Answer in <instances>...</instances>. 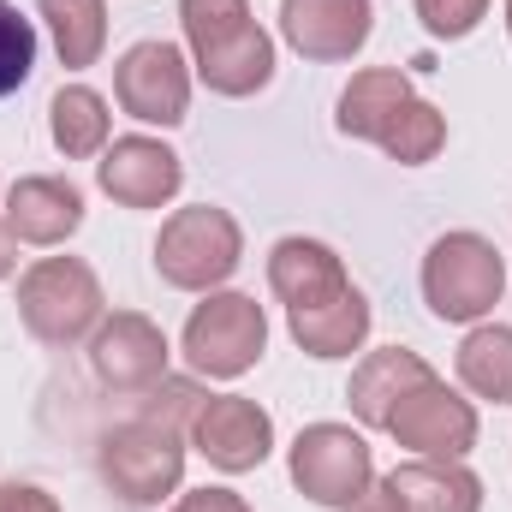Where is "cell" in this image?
Returning <instances> with one entry per match:
<instances>
[{
  "instance_id": "2e32d148",
  "label": "cell",
  "mask_w": 512,
  "mask_h": 512,
  "mask_svg": "<svg viewBox=\"0 0 512 512\" xmlns=\"http://www.w3.org/2000/svg\"><path fill=\"white\" fill-rule=\"evenodd\" d=\"M286 328H292V340H298L310 358H352V352L370 340V298H364L358 286H346V292L328 298V304L286 310Z\"/></svg>"
},
{
  "instance_id": "ba28073f",
  "label": "cell",
  "mask_w": 512,
  "mask_h": 512,
  "mask_svg": "<svg viewBox=\"0 0 512 512\" xmlns=\"http://www.w3.org/2000/svg\"><path fill=\"white\" fill-rule=\"evenodd\" d=\"M114 96L143 126H179L191 108V66L173 42H131L114 66Z\"/></svg>"
},
{
  "instance_id": "484cf974",
  "label": "cell",
  "mask_w": 512,
  "mask_h": 512,
  "mask_svg": "<svg viewBox=\"0 0 512 512\" xmlns=\"http://www.w3.org/2000/svg\"><path fill=\"white\" fill-rule=\"evenodd\" d=\"M209 393L197 382H179V376H161V382L149 387V399H143V417H155V423H167V429H179V435H191V417H197V405H203Z\"/></svg>"
},
{
  "instance_id": "d6986e66",
  "label": "cell",
  "mask_w": 512,
  "mask_h": 512,
  "mask_svg": "<svg viewBox=\"0 0 512 512\" xmlns=\"http://www.w3.org/2000/svg\"><path fill=\"white\" fill-rule=\"evenodd\" d=\"M197 78L215 90V96H256V90H268V78H274V36L251 24L245 36H233L227 48H215V54H197Z\"/></svg>"
},
{
  "instance_id": "5bb4252c",
  "label": "cell",
  "mask_w": 512,
  "mask_h": 512,
  "mask_svg": "<svg viewBox=\"0 0 512 512\" xmlns=\"http://www.w3.org/2000/svg\"><path fill=\"white\" fill-rule=\"evenodd\" d=\"M268 286H274V298L286 310H310V304L340 298L352 280H346V262L322 239H280L268 251Z\"/></svg>"
},
{
  "instance_id": "ac0fdd59",
  "label": "cell",
  "mask_w": 512,
  "mask_h": 512,
  "mask_svg": "<svg viewBox=\"0 0 512 512\" xmlns=\"http://www.w3.org/2000/svg\"><path fill=\"white\" fill-rule=\"evenodd\" d=\"M417 90H411V78L399 72V66H364V72H352V84L340 90V131L346 137H364V143H382V131L393 126V114L411 102Z\"/></svg>"
},
{
  "instance_id": "d4e9b609",
  "label": "cell",
  "mask_w": 512,
  "mask_h": 512,
  "mask_svg": "<svg viewBox=\"0 0 512 512\" xmlns=\"http://www.w3.org/2000/svg\"><path fill=\"white\" fill-rule=\"evenodd\" d=\"M30 72H36V30H30V18L18 6L0 0V96L24 90Z\"/></svg>"
},
{
  "instance_id": "ffe728a7",
  "label": "cell",
  "mask_w": 512,
  "mask_h": 512,
  "mask_svg": "<svg viewBox=\"0 0 512 512\" xmlns=\"http://www.w3.org/2000/svg\"><path fill=\"white\" fill-rule=\"evenodd\" d=\"M48 131H54V149L66 161H90V155L108 149L114 120H108V102L90 84H60L54 102H48Z\"/></svg>"
},
{
  "instance_id": "30bf717a",
  "label": "cell",
  "mask_w": 512,
  "mask_h": 512,
  "mask_svg": "<svg viewBox=\"0 0 512 512\" xmlns=\"http://www.w3.org/2000/svg\"><path fill=\"white\" fill-rule=\"evenodd\" d=\"M90 370L114 393H149L167 376V334L137 310H114L90 334Z\"/></svg>"
},
{
  "instance_id": "6da1fadb",
  "label": "cell",
  "mask_w": 512,
  "mask_h": 512,
  "mask_svg": "<svg viewBox=\"0 0 512 512\" xmlns=\"http://www.w3.org/2000/svg\"><path fill=\"white\" fill-rule=\"evenodd\" d=\"M102 280L78 256H42L18 280V316L42 346H78L102 328Z\"/></svg>"
},
{
  "instance_id": "cb8c5ba5",
  "label": "cell",
  "mask_w": 512,
  "mask_h": 512,
  "mask_svg": "<svg viewBox=\"0 0 512 512\" xmlns=\"http://www.w3.org/2000/svg\"><path fill=\"white\" fill-rule=\"evenodd\" d=\"M179 24H185L191 54H215L233 36H245L256 18H251V0H179Z\"/></svg>"
},
{
  "instance_id": "5b68a950",
  "label": "cell",
  "mask_w": 512,
  "mask_h": 512,
  "mask_svg": "<svg viewBox=\"0 0 512 512\" xmlns=\"http://www.w3.org/2000/svg\"><path fill=\"white\" fill-rule=\"evenodd\" d=\"M185 435L155 423V417H131L120 429L102 435V483L131 501V507H161L179 477H185Z\"/></svg>"
},
{
  "instance_id": "9c48e42d",
  "label": "cell",
  "mask_w": 512,
  "mask_h": 512,
  "mask_svg": "<svg viewBox=\"0 0 512 512\" xmlns=\"http://www.w3.org/2000/svg\"><path fill=\"white\" fill-rule=\"evenodd\" d=\"M191 447L215 471L245 477V471H256L274 453V417L256 399H245V393H209L197 405V417H191Z\"/></svg>"
},
{
  "instance_id": "8992f818",
  "label": "cell",
  "mask_w": 512,
  "mask_h": 512,
  "mask_svg": "<svg viewBox=\"0 0 512 512\" xmlns=\"http://www.w3.org/2000/svg\"><path fill=\"white\" fill-rule=\"evenodd\" d=\"M292 483L316 501V507H352L370 483H376V459L370 441L346 423H310L292 441Z\"/></svg>"
},
{
  "instance_id": "f1b7e54d",
  "label": "cell",
  "mask_w": 512,
  "mask_h": 512,
  "mask_svg": "<svg viewBox=\"0 0 512 512\" xmlns=\"http://www.w3.org/2000/svg\"><path fill=\"white\" fill-rule=\"evenodd\" d=\"M173 512H251L233 489H191V495H179V507Z\"/></svg>"
},
{
  "instance_id": "4fadbf2b",
  "label": "cell",
  "mask_w": 512,
  "mask_h": 512,
  "mask_svg": "<svg viewBox=\"0 0 512 512\" xmlns=\"http://www.w3.org/2000/svg\"><path fill=\"white\" fill-rule=\"evenodd\" d=\"M84 227V191L72 179H18L6 191V233L18 245H66Z\"/></svg>"
},
{
  "instance_id": "8fae6325",
  "label": "cell",
  "mask_w": 512,
  "mask_h": 512,
  "mask_svg": "<svg viewBox=\"0 0 512 512\" xmlns=\"http://www.w3.org/2000/svg\"><path fill=\"white\" fill-rule=\"evenodd\" d=\"M96 179H102V191H108L120 209H161V203L179 197V185H185V161H179L161 137L131 131V137H114V143L102 149Z\"/></svg>"
},
{
  "instance_id": "f546056e",
  "label": "cell",
  "mask_w": 512,
  "mask_h": 512,
  "mask_svg": "<svg viewBox=\"0 0 512 512\" xmlns=\"http://www.w3.org/2000/svg\"><path fill=\"white\" fill-rule=\"evenodd\" d=\"M346 512H405V501H399L387 483H370V489H364V495H358Z\"/></svg>"
},
{
  "instance_id": "3957f363",
  "label": "cell",
  "mask_w": 512,
  "mask_h": 512,
  "mask_svg": "<svg viewBox=\"0 0 512 512\" xmlns=\"http://www.w3.org/2000/svg\"><path fill=\"white\" fill-rule=\"evenodd\" d=\"M507 292V262L483 233H441L423 256V304L441 322H483Z\"/></svg>"
},
{
  "instance_id": "7402d4cb",
  "label": "cell",
  "mask_w": 512,
  "mask_h": 512,
  "mask_svg": "<svg viewBox=\"0 0 512 512\" xmlns=\"http://www.w3.org/2000/svg\"><path fill=\"white\" fill-rule=\"evenodd\" d=\"M459 382L471 387L477 399L512 405V328L483 322V328L465 334V346H459Z\"/></svg>"
},
{
  "instance_id": "4dcf8cb0",
  "label": "cell",
  "mask_w": 512,
  "mask_h": 512,
  "mask_svg": "<svg viewBox=\"0 0 512 512\" xmlns=\"http://www.w3.org/2000/svg\"><path fill=\"white\" fill-rule=\"evenodd\" d=\"M12 268H18V239H12V233H6V221H0V280H6Z\"/></svg>"
},
{
  "instance_id": "9a60e30c",
  "label": "cell",
  "mask_w": 512,
  "mask_h": 512,
  "mask_svg": "<svg viewBox=\"0 0 512 512\" xmlns=\"http://www.w3.org/2000/svg\"><path fill=\"white\" fill-rule=\"evenodd\" d=\"M435 376L417 352H405V346H382V352H370L358 370H352V387H346V399H352V411H358V423H370V429H387V417H393V405L411 393V387H423Z\"/></svg>"
},
{
  "instance_id": "603a6c76",
  "label": "cell",
  "mask_w": 512,
  "mask_h": 512,
  "mask_svg": "<svg viewBox=\"0 0 512 512\" xmlns=\"http://www.w3.org/2000/svg\"><path fill=\"white\" fill-rule=\"evenodd\" d=\"M441 143H447V120H441V108L423 102V96H411V102L393 114V126L382 131V149L399 161V167H423V161H435Z\"/></svg>"
},
{
  "instance_id": "52a82bcc",
  "label": "cell",
  "mask_w": 512,
  "mask_h": 512,
  "mask_svg": "<svg viewBox=\"0 0 512 512\" xmlns=\"http://www.w3.org/2000/svg\"><path fill=\"white\" fill-rule=\"evenodd\" d=\"M387 435L399 447H411L417 459H465L477 447V405L459 399L441 376H429L423 387H411L393 417H387Z\"/></svg>"
},
{
  "instance_id": "4316f807",
  "label": "cell",
  "mask_w": 512,
  "mask_h": 512,
  "mask_svg": "<svg viewBox=\"0 0 512 512\" xmlns=\"http://www.w3.org/2000/svg\"><path fill=\"white\" fill-rule=\"evenodd\" d=\"M417 18H423L429 36L459 42V36H471L489 18V0H417Z\"/></svg>"
},
{
  "instance_id": "1f68e13d",
  "label": "cell",
  "mask_w": 512,
  "mask_h": 512,
  "mask_svg": "<svg viewBox=\"0 0 512 512\" xmlns=\"http://www.w3.org/2000/svg\"><path fill=\"white\" fill-rule=\"evenodd\" d=\"M507 30H512V0H507Z\"/></svg>"
},
{
  "instance_id": "83f0119b",
  "label": "cell",
  "mask_w": 512,
  "mask_h": 512,
  "mask_svg": "<svg viewBox=\"0 0 512 512\" xmlns=\"http://www.w3.org/2000/svg\"><path fill=\"white\" fill-rule=\"evenodd\" d=\"M0 512H60V507H54V495L36 489V483H6V489H0Z\"/></svg>"
},
{
  "instance_id": "277c9868",
  "label": "cell",
  "mask_w": 512,
  "mask_h": 512,
  "mask_svg": "<svg viewBox=\"0 0 512 512\" xmlns=\"http://www.w3.org/2000/svg\"><path fill=\"white\" fill-rule=\"evenodd\" d=\"M268 352V316L245 292H209L185 322V364L209 382H239Z\"/></svg>"
},
{
  "instance_id": "7a4b0ae2",
  "label": "cell",
  "mask_w": 512,
  "mask_h": 512,
  "mask_svg": "<svg viewBox=\"0 0 512 512\" xmlns=\"http://www.w3.org/2000/svg\"><path fill=\"white\" fill-rule=\"evenodd\" d=\"M245 256V233L227 209L215 203H191V209H173L161 221V239H155V274L179 292H215Z\"/></svg>"
},
{
  "instance_id": "e0dca14e",
  "label": "cell",
  "mask_w": 512,
  "mask_h": 512,
  "mask_svg": "<svg viewBox=\"0 0 512 512\" xmlns=\"http://www.w3.org/2000/svg\"><path fill=\"white\" fill-rule=\"evenodd\" d=\"M387 489L405 501V512H483V483L459 459H405Z\"/></svg>"
},
{
  "instance_id": "44dd1931",
  "label": "cell",
  "mask_w": 512,
  "mask_h": 512,
  "mask_svg": "<svg viewBox=\"0 0 512 512\" xmlns=\"http://www.w3.org/2000/svg\"><path fill=\"white\" fill-rule=\"evenodd\" d=\"M36 12L54 36L60 66L84 72V66L102 60V48H108V6L102 0H36Z\"/></svg>"
},
{
  "instance_id": "7c38bea8",
  "label": "cell",
  "mask_w": 512,
  "mask_h": 512,
  "mask_svg": "<svg viewBox=\"0 0 512 512\" xmlns=\"http://www.w3.org/2000/svg\"><path fill=\"white\" fill-rule=\"evenodd\" d=\"M376 30L370 0H280V36L304 60H352Z\"/></svg>"
}]
</instances>
